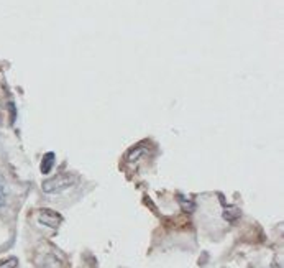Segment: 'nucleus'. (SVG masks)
I'll use <instances>...</instances> for the list:
<instances>
[{
	"label": "nucleus",
	"instance_id": "5",
	"mask_svg": "<svg viewBox=\"0 0 284 268\" xmlns=\"http://www.w3.org/2000/svg\"><path fill=\"white\" fill-rule=\"evenodd\" d=\"M17 265H18V260L15 257H10L4 260V262H0V268H17Z\"/></svg>",
	"mask_w": 284,
	"mask_h": 268
},
{
	"label": "nucleus",
	"instance_id": "1",
	"mask_svg": "<svg viewBox=\"0 0 284 268\" xmlns=\"http://www.w3.org/2000/svg\"><path fill=\"white\" fill-rule=\"evenodd\" d=\"M76 183L74 176L69 174V173H61L53 176V178L46 180L43 183V191L46 194H58V193H63V191L69 189Z\"/></svg>",
	"mask_w": 284,
	"mask_h": 268
},
{
	"label": "nucleus",
	"instance_id": "7",
	"mask_svg": "<svg viewBox=\"0 0 284 268\" xmlns=\"http://www.w3.org/2000/svg\"><path fill=\"white\" fill-rule=\"evenodd\" d=\"M10 109H12V122H15V114H17V110H15V105L10 104Z\"/></svg>",
	"mask_w": 284,
	"mask_h": 268
},
{
	"label": "nucleus",
	"instance_id": "4",
	"mask_svg": "<svg viewBox=\"0 0 284 268\" xmlns=\"http://www.w3.org/2000/svg\"><path fill=\"white\" fill-rule=\"evenodd\" d=\"M7 203V185H5V178L0 174V208H4Z\"/></svg>",
	"mask_w": 284,
	"mask_h": 268
},
{
	"label": "nucleus",
	"instance_id": "6",
	"mask_svg": "<svg viewBox=\"0 0 284 268\" xmlns=\"http://www.w3.org/2000/svg\"><path fill=\"white\" fill-rule=\"evenodd\" d=\"M179 201H181V204H182V209L186 211V212H193V209H194V203H187V201H184V197L182 196H179Z\"/></svg>",
	"mask_w": 284,
	"mask_h": 268
},
{
	"label": "nucleus",
	"instance_id": "2",
	"mask_svg": "<svg viewBox=\"0 0 284 268\" xmlns=\"http://www.w3.org/2000/svg\"><path fill=\"white\" fill-rule=\"evenodd\" d=\"M38 220L41 222V224L44 226H50L53 229H56L59 224H61V220H63V217L59 216L58 212L55 211H51V209H44L40 212V216H38Z\"/></svg>",
	"mask_w": 284,
	"mask_h": 268
},
{
	"label": "nucleus",
	"instance_id": "3",
	"mask_svg": "<svg viewBox=\"0 0 284 268\" xmlns=\"http://www.w3.org/2000/svg\"><path fill=\"white\" fill-rule=\"evenodd\" d=\"M53 165H55V153L50 151L46 153L43 157V162H41V173L43 174H48L53 170Z\"/></svg>",
	"mask_w": 284,
	"mask_h": 268
}]
</instances>
